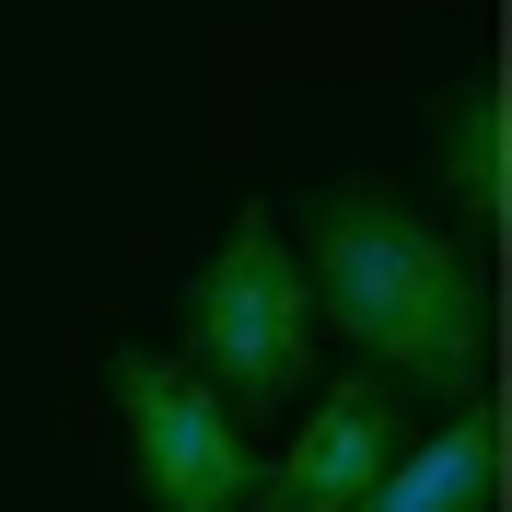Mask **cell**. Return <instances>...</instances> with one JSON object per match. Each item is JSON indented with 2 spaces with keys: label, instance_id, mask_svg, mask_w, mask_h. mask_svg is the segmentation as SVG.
Wrapping results in <instances>:
<instances>
[{
  "label": "cell",
  "instance_id": "6da1fadb",
  "mask_svg": "<svg viewBox=\"0 0 512 512\" xmlns=\"http://www.w3.org/2000/svg\"><path fill=\"white\" fill-rule=\"evenodd\" d=\"M303 280H315V326H338L384 384H431V396H466L489 373V291L478 256L454 245L431 210H408L373 175H338V187L303 198Z\"/></svg>",
  "mask_w": 512,
  "mask_h": 512
},
{
  "label": "cell",
  "instance_id": "7a4b0ae2",
  "mask_svg": "<svg viewBox=\"0 0 512 512\" xmlns=\"http://www.w3.org/2000/svg\"><path fill=\"white\" fill-rule=\"evenodd\" d=\"M187 338H198V373L222 384V408L256 419V408H291L315 384V280L268 210L210 245V268L187 280Z\"/></svg>",
  "mask_w": 512,
  "mask_h": 512
},
{
  "label": "cell",
  "instance_id": "3957f363",
  "mask_svg": "<svg viewBox=\"0 0 512 512\" xmlns=\"http://www.w3.org/2000/svg\"><path fill=\"white\" fill-rule=\"evenodd\" d=\"M105 384H117L128 466H140V501L152 512H245L256 501V443H245V419L222 408L210 373H187L163 350H117Z\"/></svg>",
  "mask_w": 512,
  "mask_h": 512
},
{
  "label": "cell",
  "instance_id": "277c9868",
  "mask_svg": "<svg viewBox=\"0 0 512 512\" xmlns=\"http://www.w3.org/2000/svg\"><path fill=\"white\" fill-rule=\"evenodd\" d=\"M396 454H408L396 384H384V373H350V384H326L315 408H303V431H291L280 466H256V501H268V512H338V501H361Z\"/></svg>",
  "mask_w": 512,
  "mask_h": 512
},
{
  "label": "cell",
  "instance_id": "5b68a950",
  "mask_svg": "<svg viewBox=\"0 0 512 512\" xmlns=\"http://www.w3.org/2000/svg\"><path fill=\"white\" fill-rule=\"evenodd\" d=\"M489 478H501V431H489V408H454L431 443H408L338 512H489Z\"/></svg>",
  "mask_w": 512,
  "mask_h": 512
},
{
  "label": "cell",
  "instance_id": "8992f818",
  "mask_svg": "<svg viewBox=\"0 0 512 512\" xmlns=\"http://www.w3.org/2000/svg\"><path fill=\"white\" fill-rule=\"evenodd\" d=\"M443 187H454L466 222H501V198H512V117H501V82H466V94H454Z\"/></svg>",
  "mask_w": 512,
  "mask_h": 512
}]
</instances>
